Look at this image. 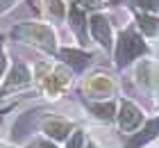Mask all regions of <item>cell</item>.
Instances as JSON below:
<instances>
[{
	"label": "cell",
	"mask_w": 159,
	"mask_h": 148,
	"mask_svg": "<svg viewBox=\"0 0 159 148\" xmlns=\"http://www.w3.org/2000/svg\"><path fill=\"white\" fill-rule=\"evenodd\" d=\"M91 109L98 116H102V118H111L114 116V103H107V105H93Z\"/></svg>",
	"instance_id": "12"
},
{
	"label": "cell",
	"mask_w": 159,
	"mask_h": 148,
	"mask_svg": "<svg viewBox=\"0 0 159 148\" xmlns=\"http://www.w3.org/2000/svg\"><path fill=\"white\" fill-rule=\"evenodd\" d=\"M59 55L64 59V64L70 66V69H75V71H82L86 64H89V55H84V53H80V50H70V48H59Z\"/></svg>",
	"instance_id": "8"
},
{
	"label": "cell",
	"mask_w": 159,
	"mask_h": 148,
	"mask_svg": "<svg viewBox=\"0 0 159 148\" xmlns=\"http://www.w3.org/2000/svg\"><path fill=\"white\" fill-rule=\"evenodd\" d=\"M16 2H18V0H0V14H5L7 9H11Z\"/></svg>",
	"instance_id": "15"
},
{
	"label": "cell",
	"mask_w": 159,
	"mask_h": 148,
	"mask_svg": "<svg viewBox=\"0 0 159 148\" xmlns=\"http://www.w3.org/2000/svg\"><path fill=\"white\" fill-rule=\"evenodd\" d=\"M114 89H116V82L105 75V73H93L84 80V91L93 96V98H105V96H111Z\"/></svg>",
	"instance_id": "3"
},
{
	"label": "cell",
	"mask_w": 159,
	"mask_h": 148,
	"mask_svg": "<svg viewBox=\"0 0 159 148\" xmlns=\"http://www.w3.org/2000/svg\"><path fill=\"white\" fill-rule=\"evenodd\" d=\"M32 71L30 66H27L25 62H14L9 73H7V80L2 82V91H7V89H16V87H27L32 82Z\"/></svg>",
	"instance_id": "4"
},
{
	"label": "cell",
	"mask_w": 159,
	"mask_h": 148,
	"mask_svg": "<svg viewBox=\"0 0 159 148\" xmlns=\"http://www.w3.org/2000/svg\"><path fill=\"white\" fill-rule=\"evenodd\" d=\"M43 9L55 21H64V16H66V5L61 0H43Z\"/></svg>",
	"instance_id": "10"
},
{
	"label": "cell",
	"mask_w": 159,
	"mask_h": 148,
	"mask_svg": "<svg viewBox=\"0 0 159 148\" xmlns=\"http://www.w3.org/2000/svg\"><path fill=\"white\" fill-rule=\"evenodd\" d=\"M68 21H70V30H75L80 41L86 43V18H84V12L80 9V2H73L68 9Z\"/></svg>",
	"instance_id": "7"
},
{
	"label": "cell",
	"mask_w": 159,
	"mask_h": 148,
	"mask_svg": "<svg viewBox=\"0 0 159 148\" xmlns=\"http://www.w3.org/2000/svg\"><path fill=\"white\" fill-rule=\"evenodd\" d=\"M9 36L14 41H23V43H30V46H37L39 50H43L48 55L59 53L55 30L48 23H41V21H23V23H16L9 30Z\"/></svg>",
	"instance_id": "1"
},
{
	"label": "cell",
	"mask_w": 159,
	"mask_h": 148,
	"mask_svg": "<svg viewBox=\"0 0 159 148\" xmlns=\"http://www.w3.org/2000/svg\"><path fill=\"white\" fill-rule=\"evenodd\" d=\"M155 135H159V118H155V121H150L146 125V130H143V135H139L136 139H132V144H129V148H136L139 144L148 141V139H152Z\"/></svg>",
	"instance_id": "11"
},
{
	"label": "cell",
	"mask_w": 159,
	"mask_h": 148,
	"mask_svg": "<svg viewBox=\"0 0 159 148\" xmlns=\"http://www.w3.org/2000/svg\"><path fill=\"white\" fill-rule=\"evenodd\" d=\"M37 148H55V144H46V141H37Z\"/></svg>",
	"instance_id": "17"
},
{
	"label": "cell",
	"mask_w": 159,
	"mask_h": 148,
	"mask_svg": "<svg viewBox=\"0 0 159 148\" xmlns=\"http://www.w3.org/2000/svg\"><path fill=\"white\" fill-rule=\"evenodd\" d=\"M134 5H139L141 9H148V12H157L159 9V0H132Z\"/></svg>",
	"instance_id": "13"
},
{
	"label": "cell",
	"mask_w": 159,
	"mask_h": 148,
	"mask_svg": "<svg viewBox=\"0 0 159 148\" xmlns=\"http://www.w3.org/2000/svg\"><path fill=\"white\" fill-rule=\"evenodd\" d=\"M82 146V132H75V137L68 141V148H80Z\"/></svg>",
	"instance_id": "16"
},
{
	"label": "cell",
	"mask_w": 159,
	"mask_h": 148,
	"mask_svg": "<svg viewBox=\"0 0 159 148\" xmlns=\"http://www.w3.org/2000/svg\"><path fill=\"white\" fill-rule=\"evenodd\" d=\"M7 53H5V48H2V43H0V78L5 75V71H7Z\"/></svg>",
	"instance_id": "14"
},
{
	"label": "cell",
	"mask_w": 159,
	"mask_h": 148,
	"mask_svg": "<svg viewBox=\"0 0 159 148\" xmlns=\"http://www.w3.org/2000/svg\"><path fill=\"white\" fill-rule=\"evenodd\" d=\"M146 43H143L139 36H134L132 30H125V32L120 34V41H118V53H116V59H118V66L132 62L136 55L146 53Z\"/></svg>",
	"instance_id": "2"
},
{
	"label": "cell",
	"mask_w": 159,
	"mask_h": 148,
	"mask_svg": "<svg viewBox=\"0 0 159 148\" xmlns=\"http://www.w3.org/2000/svg\"><path fill=\"white\" fill-rule=\"evenodd\" d=\"M89 148H93V146H89Z\"/></svg>",
	"instance_id": "18"
},
{
	"label": "cell",
	"mask_w": 159,
	"mask_h": 148,
	"mask_svg": "<svg viewBox=\"0 0 159 148\" xmlns=\"http://www.w3.org/2000/svg\"><path fill=\"white\" fill-rule=\"evenodd\" d=\"M89 27H91L93 39H96L102 48L109 50V46H111V25H109V21H107L102 14H93L89 18Z\"/></svg>",
	"instance_id": "5"
},
{
	"label": "cell",
	"mask_w": 159,
	"mask_h": 148,
	"mask_svg": "<svg viewBox=\"0 0 159 148\" xmlns=\"http://www.w3.org/2000/svg\"><path fill=\"white\" fill-rule=\"evenodd\" d=\"M70 130H73V125L68 121H61V118H52V121H48L43 125V132H46L50 139H66Z\"/></svg>",
	"instance_id": "9"
},
{
	"label": "cell",
	"mask_w": 159,
	"mask_h": 148,
	"mask_svg": "<svg viewBox=\"0 0 159 148\" xmlns=\"http://www.w3.org/2000/svg\"><path fill=\"white\" fill-rule=\"evenodd\" d=\"M141 121H143L141 109H139V107H134L129 100L123 103L120 114H118V123H120V128L125 130V132H132V130H136V128L141 125Z\"/></svg>",
	"instance_id": "6"
}]
</instances>
